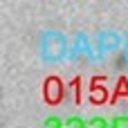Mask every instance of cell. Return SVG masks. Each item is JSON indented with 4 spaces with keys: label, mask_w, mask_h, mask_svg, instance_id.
<instances>
[{
    "label": "cell",
    "mask_w": 128,
    "mask_h": 128,
    "mask_svg": "<svg viewBox=\"0 0 128 128\" xmlns=\"http://www.w3.org/2000/svg\"><path fill=\"white\" fill-rule=\"evenodd\" d=\"M65 128H88V122L81 117H68L65 119Z\"/></svg>",
    "instance_id": "2"
},
{
    "label": "cell",
    "mask_w": 128,
    "mask_h": 128,
    "mask_svg": "<svg viewBox=\"0 0 128 128\" xmlns=\"http://www.w3.org/2000/svg\"><path fill=\"white\" fill-rule=\"evenodd\" d=\"M88 128H112V126H110L108 119H104V117H94V119L88 122Z\"/></svg>",
    "instance_id": "3"
},
{
    "label": "cell",
    "mask_w": 128,
    "mask_h": 128,
    "mask_svg": "<svg viewBox=\"0 0 128 128\" xmlns=\"http://www.w3.org/2000/svg\"><path fill=\"white\" fill-rule=\"evenodd\" d=\"M45 128H65V122H61L58 117H47L45 119Z\"/></svg>",
    "instance_id": "5"
},
{
    "label": "cell",
    "mask_w": 128,
    "mask_h": 128,
    "mask_svg": "<svg viewBox=\"0 0 128 128\" xmlns=\"http://www.w3.org/2000/svg\"><path fill=\"white\" fill-rule=\"evenodd\" d=\"M47 99H50V104H56L61 99V83L56 79H50L47 81Z\"/></svg>",
    "instance_id": "1"
},
{
    "label": "cell",
    "mask_w": 128,
    "mask_h": 128,
    "mask_svg": "<svg viewBox=\"0 0 128 128\" xmlns=\"http://www.w3.org/2000/svg\"><path fill=\"white\" fill-rule=\"evenodd\" d=\"M110 126L112 128H128V115H119V117L110 119Z\"/></svg>",
    "instance_id": "4"
}]
</instances>
